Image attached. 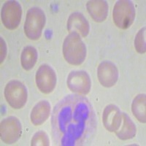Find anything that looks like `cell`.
I'll return each instance as SVG.
<instances>
[{
  "instance_id": "5bb4252c",
  "label": "cell",
  "mask_w": 146,
  "mask_h": 146,
  "mask_svg": "<svg viewBox=\"0 0 146 146\" xmlns=\"http://www.w3.org/2000/svg\"><path fill=\"white\" fill-rule=\"evenodd\" d=\"M88 13L96 22H102L108 17V5L104 0L88 1L86 5Z\"/></svg>"
},
{
  "instance_id": "4fadbf2b",
  "label": "cell",
  "mask_w": 146,
  "mask_h": 146,
  "mask_svg": "<svg viewBox=\"0 0 146 146\" xmlns=\"http://www.w3.org/2000/svg\"><path fill=\"white\" fill-rule=\"evenodd\" d=\"M50 105L47 100H42L36 103L32 110L30 119L35 126H40L45 123L50 114Z\"/></svg>"
},
{
  "instance_id": "277c9868",
  "label": "cell",
  "mask_w": 146,
  "mask_h": 146,
  "mask_svg": "<svg viewBox=\"0 0 146 146\" xmlns=\"http://www.w3.org/2000/svg\"><path fill=\"white\" fill-rule=\"evenodd\" d=\"M115 24L120 29H126L130 27L135 18V7L129 0H120L115 5L113 11Z\"/></svg>"
},
{
  "instance_id": "9c48e42d",
  "label": "cell",
  "mask_w": 146,
  "mask_h": 146,
  "mask_svg": "<svg viewBox=\"0 0 146 146\" xmlns=\"http://www.w3.org/2000/svg\"><path fill=\"white\" fill-rule=\"evenodd\" d=\"M67 86L74 93L86 95L89 93L91 81L89 75L85 71H72L66 80Z\"/></svg>"
},
{
  "instance_id": "52a82bcc",
  "label": "cell",
  "mask_w": 146,
  "mask_h": 146,
  "mask_svg": "<svg viewBox=\"0 0 146 146\" xmlns=\"http://www.w3.org/2000/svg\"><path fill=\"white\" fill-rule=\"evenodd\" d=\"M22 126L20 121L15 116H9L2 120L0 126V137L6 144H13L21 136Z\"/></svg>"
},
{
  "instance_id": "8fae6325",
  "label": "cell",
  "mask_w": 146,
  "mask_h": 146,
  "mask_svg": "<svg viewBox=\"0 0 146 146\" xmlns=\"http://www.w3.org/2000/svg\"><path fill=\"white\" fill-rule=\"evenodd\" d=\"M103 124L110 132H116L122 123V113L119 108L115 105L105 107L102 114Z\"/></svg>"
},
{
  "instance_id": "2e32d148",
  "label": "cell",
  "mask_w": 146,
  "mask_h": 146,
  "mask_svg": "<svg viewBox=\"0 0 146 146\" xmlns=\"http://www.w3.org/2000/svg\"><path fill=\"white\" fill-rule=\"evenodd\" d=\"M131 111L135 118L141 123L146 122V97L145 94H138L133 100Z\"/></svg>"
},
{
  "instance_id": "9a60e30c",
  "label": "cell",
  "mask_w": 146,
  "mask_h": 146,
  "mask_svg": "<svg viewBox=\"0 0 146 146\" xmlns=\"http://www.w3.org/2000/svg\"><path fill=\"white\" fill-rule=\"evenodd\" d=\"M122 121L123 124L121 126V128L115 132L117 137L122 140L131 139L136 135L137 133V128L135 123L125 113H122Z\"/></svg>"
},
{
  "instance_id": "ac0fdd59",
  "label": "cell",
  "mask_w": 146,
  "mask_h": 146,
  "mask_svg": "<svg viewBox=\"0 0 146 146\" xmlns=\"http://www.w3.org/2000/svg\"><path fill=\"white\" fill-rule=\"evenodd\" d=\"M135 47L138 53H145L146 52L145 27L142 28L136 35L135 39Z\"/></svg>"
},
{
  "instance_id": "6da1fadb",
  "label": "cell",
  "mask_w": 146,
  "mask_h": 146,
  "mask_svg": "<svg viewBox=\"0 0 146 146\" xmlns=\"http://www.w3.org/2000/svg\"><path fill=\"white\" fill-rule=\"evenodd\" d=\"M52 126L54 139L61 145H79L93 131L94 118L86 99L68 96L53 110Z\"/></svg>"
},
{
  "instance_id": "8992f818",
  "label": "cell",
  "mask_w": 146,
  "mask_h": 146,
  "mask_svg": "<svg viewBox=\"0 0 146 146\" xmlns=\"http://www.w3.org/2000/svg\"><path fill=\"white\" fill-rule=\"evenodd\" d=\"M21 16V6L17 1H7L2 6L1 18L2 23L7 29L14 30L18 28Z\"/></svg>"
},
{
  "instance_id": "5b68a950",
  "label": "cell",
  "mask_w": 146,
  "mask_h": 146,
  "mask_svg": "<svg viewBox=\"0 0 146 146\" xmlns=\"http://www.w3.org/2000/svg\"><path fill=\"white\" fill-rule=\"evenodd\" d=\"M5 96L7 103L14 109H21L26 105L28 98L27 88L19 80H10L5 88Z\"/></svg>"
},
{
  "instance_id": "30bf717a",
  "label": "cell",
  "mask_w": 146,
  "mask_h": 146,
  "mask_svg": "<svg viewBox=\"0 0 146 146\" xmlns=\"http://www.w3.org/2000/svg\"><path fill=\"white\" fill-rule=\"evenodd\" d=\"M97 77L102 86L110 88L117 83L119 72L117 66L113 62L105 61L100 63L98 66Z\"/></svg>"
},
{
  "instance_id": "d6986e66",
  "label": "cell",
  "mask_w": 146,
  "mask_h": 146,
  "mask_svg": "<svg viewBox=\"0 0 146 146\" xmlns=\"http://www.w3.org/2000/svg\"><path fill=\"white\" fill-rule=\"evenodd\" d=\"M31 145L32 146H48L50 145V141L48 135L44 131H39L32 137Z\"/></svg>"
},
{
  "instance_id": "7c38bea8",
  "label": "cell",
  "mask_w": 146,
  "mask_h": 146,
  "mask_svg": "<svg viewBox=\"0 0 146 146\" xmlns=\"http://www.w3.org/2000/svg\"><path fill=\"white\" fill-rule=\"evenodd\" d=\"M67 29L69 32L80 33L83 37H86L90 31L89 23L80 13H73L67 21Z\"/></svg>"
},
{
  "instance_id": "ba28073f",
  "label": "cell",
  "mask_w": 146,
  "mask_h": 146,
  "mask_svg": "<svg viewBox=\"0 0 146 146\" xmlns=\"http://www.w3.org/2000/svg\"><path fill=\"white\" fill-rule=\"evenodd\" d=\"M36 84L42 93L50 94L54 90L57 78L56 72L51 66L42 64L39 67L35 76Z\"/></svg>"
},
{
  "instance_id": "7a4b0ae2",
  "label": "cell",
  "mask_w": 146,
  "mask_h": 146,
  "mask_svg": "<svg viewBox=\"0 0 146 146\" xmlns=\"http://www.w3.org/2000/svg\"><path fill=\"white\" fill-rule=\"evenodd\" d=\"M86 46L79 34L71 32L66 36L63 44V55L71 65L78 66L83 63L86 57Z\"/></svg>"
},
{
  "instance_id": "e0dca14e",
  "label": "cell",
  "mask_w": 146,
  "mask_h": 146,
  "mask_svg": "<svg viewBox=\"0 0 146 146\" xmlns=\"http://www.w3.org/2000/svg\"><path fill=\"white\" fill-rule=\"evenodd\" d=\"M38 58V53L36 48L32 45H28L23 48L21 56V63L23 69L27 71L31 70L36 64Z\"/></svg>"
},
{
  "instance_id": "3957f363",
  "label": "cell",
  "mask_w": 146,
  "mask_h": 146,
  "mask_svg": "<svg viewBox=\"0 0 146 146\" xmlns=\"http://www.w3.org/2000/svg\"><path fill=\"white\" fill-rule=\"evenodd\" d=\"M46 18L42 10L34 7L28 10L24 23L26 36L32 40H38L45 27Z\"/></svg>"
},
{
  "instance_id": "ffe728a7",
  "label": "cell",
  "mask_w": 146,
  "mask_h": 146,
  "mask_svg": "<svg viewBox=\"0 0 146 146\" xmlns=\"http://www.w3.org/2000/svg\"><path fill=\"white\" fill-rule=\"evenodd\" d=\"M6 53H7V48H6L5 40L1 37V63L3 62L6 56Z\"/></svg>"
}]
</instances>
